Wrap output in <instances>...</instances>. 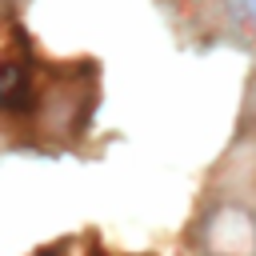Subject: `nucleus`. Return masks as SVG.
<instances>
[{"instance_id":"obj_1","label":"nucleus","mask_w":256,"mask_h":256,"mask_svg":"<svg viewBox=\"0 0 256 256\" xmlns=\"http://www.w3.org/2000/svg\"><path fill=\"white\" fill-rule=\"evenodd\" d=\"M200 244L208 256H256V220L244 208L224 204L200 224Z\"/></svg>"},{"instance_id":"obj_3","label":"nucleus","mask_w":256,"mask_h":256,"mask_svg":"<svg viewBox=\"0 0 256 256\" xmlns=\"http://www.w3.org/2000/svg\"><path fill=\"white\" fill-rule=\"evenodd\" d=\"M236 8L244 12V20H248V28L256 32V0H236Z\"/></svg>"},{"instance_id":"obj_2","label":"nucleus","mask_w":256,"mask_h":256,"mask_svg":"<svg viewBox=\"0 0 256 256\" xmlns=\"http://www.w3.org/2000/svg\"><path fill=\"white\" fill-rule=\"evenodd\" d=\"M36 100V80L28 72V60H0V116L28 112Z\"/></svg>"}]
</instances>
